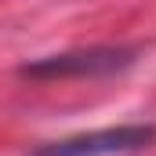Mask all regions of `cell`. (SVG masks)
Returning a JSON list of instances; mask_svg holds the SVG:
<instances>
[{
  "label": "cell",
  "mask_w": 156,
  "mask_h": 156,
  "mask_svg": "<svg viewBox=\"0 0 156 156\" xmlns=\"http://www.w3.org/2000/svg\"><path fill=\"white\" fill-rule=\"evenodd\" d=\"M156 142L153 123H120V127H102V131H83L62 142H47L33 156H123L138 153Z\"/></svg>",
  "instance_id": "obj_2"
},
{
  "label": "cell",
  "mask_w": 156,
  "mask_h": 156,
  "mask_svg": "<svg viewBox=\"0 0 156 156\" xmlns=\"http://www.w3.org/2000/svg\"><path fill=\"white\" fill-rule=\"evenodd\" d=\"M138 51L134 47H80V51H62L47 55L29 66H22V76L29 80H76V76H109L127 66H134Z\"/></svg>",
  "instance_id": "obj_1"
}]
</instances>
